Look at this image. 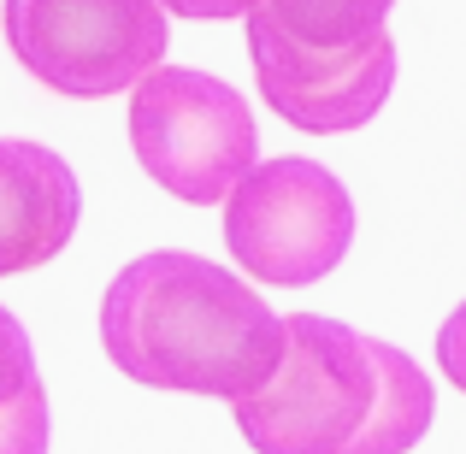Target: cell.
<instances>
[{
  "instance_id": "cell-12",
  "label": "cell",
  "mask_w": 466,
  "mask_h": 454,
  "mask_svg": "<svg viewBox=\"0 0 466 454\" xmlns=\"http://www.w3.org/2000/svg\"><path fill=\"white\" fill-rule=\"evenodd\" d=\"M159 6H166L171 18H189V24H230V18L248 24V12L260 6V0H159Z\"/></svg>"
},
{
  "instance_id": "cell-2",
  "label": "cell",
  "mask_w": 466,
  "mask_h": 454,
  "mask_svg": "<svg viewBox=\"0 0 466 454\" xmlns=\"http://www.w3.org/2000/svg\"><path fill=\"white\" fill-rule=\"evenodd\" d=\"M230 413L254 454H408L431 431L437 396L396 342L289 313L272 384Z\"/></svg>"
},
{
  "instance_id": "cell-3",
  "label": "cell",
  "mask_w": 466,
  "mask_h": 454,
  "mask_svg": "<svg viewBox=\"0 0 466 454\" xmlns=\"http://www.w3.org/2000/svg\"><path fill=\"white\" fill-rule=\"evenodd\" d=\"M130 148L166 195L213 207L230 201V189L254 171L260 130L242 89H230L225 77L159 66L148 83L130 89Z\"/></svg>"
},
{
  "instance_id": "cell-8",
  "label": "cell",
  "mask_w": 466,
  "mask_h": 454,
  "mask_svg": "<svg viewBox=\"0 0 466 454\" xmlns=\"http://www.w3.org/2000/svg\"><path fill=\"white\" fill-rule=\"evenodd\" d=\"M390 6L396 0H260L254 12L278 24L289 42L319 47V54H360V47L390 35Z\"/></svg>"
},
{
  "instance_id": "cell-4",
  "label": "cell",
  "mask_w": 466,
  "mask_h": 454,
  "mask_svg": "<svg viewBox=\"0 0 466 454\" xmlns=\"http://www.w3.org/2000/svg\"><path fill=\"white\" fill-rule=\"evenodd\" d=\"M0 24L18 66L71 101L148 83L171 42L159 0H0Z\"/></svg>"
},
{
  "instance_id": "cell-11",
  "label": "cell",
  "mask_w": 466,
  "mask_h": 454,
  "mask_svg": "<svg viewBox=\"0 0 466 454\" xmlns=\"http://www.w3.org/2000/svg\"><path fill=\"white\" fill-rule=\"evenodd\" d=\"M437 366H443V378L466 396V301L443 318V330H437Z\"/></svg>"
},
{
  "instance_id": "cell-9",
  "label": "cell",
  "mask_w": 466,
  "mask_h": 454,
  "mask_svg": "<svg viewBox=\"0 0 466 454\" xmlns=\"http://www.w3.org/2000/svg\"><path fill=\"white\" fill-rule=\"evenodd\" d=\"M0 454H47V389L30 384L0 408Z\"/></svg>"
},
{
  "instance_id": "cell-5",
  "label": "cell",
  "mask_w": 466,
  "mask_h": 454,
  "mask_svg": "<svg viewBox=\"0 0 466 454\" xmlns=\"http://www.w3.org/2000/svg\"><path fill=\"white\" fill-rule=\"evenodd\" d=\"M225 242L260 284H319L354 242V201L319 159H260L225 201Z\"/></svg>"
},
{
  "instance_id": "cell-1",
  "label": "cell",
  "mask_w": 466,
  "mask_h": 454,
  "mask_svg": "<svg viewBox=\"0 0 466 454\" xmlns=\"http://www.w3.org/2000/svg\"><path fill=\"white\" fill-rule=\"evenodd\" d=\"M101 348L125 378L177 396L248 401L284 360V318L237 272L183 248L130 260L106 284Z\"/></svg>"
},
{
  "instance_id": "cell-6",
  "label": "cell",
  "mask_w": 466,
  "mask_h": 454,
  "mask_svg": "<svg viewBox=\"0 0 466 454\" xmlns=\"http://www.w3.org/2000/svg\"><path fill=\"white\" fill-rule=\"evenodd\" d=\"M248 54L266 106L308 136H342L384 113L396 89V42H372L360 54H319L278 30L266 12H248Z\"/></svg>"
},
{
  "instance_id": "cell-7",
  "label": "cell",
  "mask_w": 466,
  "mask_h": 454,
  "mask_svg": "<svg viewBox=\"0 0 466 454\" xmlns=\"http://www.w3.org/2000/svg\"><path fill=\"white\" fill-rule=\"evenodd\" d=\"M83 189L54 148L0 136V277H18L66 254L77 237Z\"/></svg>"
},
{
  "instance_id": "cell-10",
  "label": "cell",
  "mask_w": 466,
  "mask_h": 454,
  "mask_svg": "<svg viewBox=\"0 0 466 454\" xmlns=\"http://www.w3.org/2000/svg\"><path fill=\"white\" fill-rule=\"evenodd\" d=\"M30 384H42L35 378V348H30V330L18 325V318L0 307V408L6 401H18Z\"/></svg>"
}]
</instances>
